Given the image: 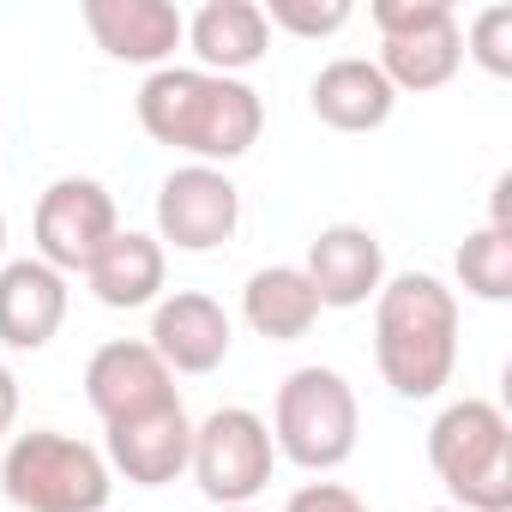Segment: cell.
Wrapping results in <instances>:
<instances>
[{
    "mask_svg": "<svg viewBox=\"0 0 512 512\" xmlns=\"http://www.w3.org/2000/svg\"><path fill=\"white\" fill-rule=\"evenodd\" d=\"M133 109H139V127L157 145H169V151H181L193 163H211V169L247 157L266 133L260 91L247 79H223V73H199V67L145 73Z\"/></svg>",
    "mask_w": 512,
    "mask_h": 512,
    "instance_id": "obj_1",
    "label": "cell"
},
{
    "mask_svg": "<svg viewBox=\"0 0 512 512\" xmlns=\"http://www.w3.org/2000/svg\"><path fill=\"white\" fill-rule=\"evenodd\" d=\"M374 368L380 380L422 404L452 386L458 368V296L434 272H398L374 296Z\"/></svg>",
    "mask_w": 512,
    "mask_h": 512,
    "instance_id": "obj_2",
    "label": "cell"
},
{
    "mask_svg": "<svg viewBox=\"0 0 512 512\" xmlns=\"http://www.w3.org/2000/svg\"><path fill=\"white\" fill-rule=\"evenodd\" d=\"M428 464L452 506L506 512L512 506V422L488 398H458L428 428Z\"/></svg>",
    "mask_w": 512,
    "mask_h": 512,
    "instance_id": "obj_3",
    "label": "cell"
},
{
    "mask_svg": "<svg viewBox=\"0 0 512 512\" xmlns=\"http://www.w3.org/2000/svg\"><path fill=\"white\" fill-rule=\"evenodd\" d=\"M115 488L109 458L61 428L13 434L0 452V494L19 512H103Z\"/></svg>",
    "mask_w": 512,
    "mask_h": 512,
    "instance_id": "obj_4",
    "label": "cell"
},
{
    "mask_svg": "<svg viewBox=\"0 0 512 512\" xmlns=\"http://www.w3.org/2000/svg\"><path fill=\"white\" fill-rule=\"evenodd\" d=\"M266 428H272L278 458H290V464H302V470L326 476V470L350 464V452H356V434H362L356 386H350L338 368L308 362V368L284 374V386H278V398H272V422H266Z\"/></svg>",
    "mask_w": 512,
    "mask_h": 512,
    "instance_id": "obj_5",
    "label": "cell"
},
{
    "mask_svg": "<svg viewBox=\"0 0 512 512\" xmlns=\"http://www.w3.org/2000/svg\"><path fill=\"white\" fill-rule=\"evenodd\" d=\"M374 31H380V55L374 67L386 73L392 91H440L452 85V73L464 67V31L452 0H374L368 7Z\"/></svg>",
    "mask_w": 512,
    "mask_h": 512,
    "instance_id": "obj_6",
    "label": "cell"
},
{
    "mask_svg": "<svg viewBox=\"0 0 512 512\" xmlns=\"http://www.w3.org/2000/svg\"><path fill=\"white\" fill-rule=\"evenodd\" d=\"M272 428L260 410L247 404H223L205 422H193V452H187V476L199 482V494L211 506H253L272 488Z\"/></svg>",
    "mask_w": 512,
    "mask_h": 512,
    "instance_id": "obj_7",
    "label": "cell"
},
{
    "mask_svg": "<svg viewBox=\"0 0 512 512\" xmlns=\"http://www.w3.org/2000/svg\"><path fill=\"white\" fill-rule=\"evenodd\" d=\"M31 229H37V260L55 266L61 278H73V272H85L97 260L103 241L121 229L115 193L103 181H91V175H61V181L43 187Z\"/></svg>",
    "mask_w": 512,
    "mask_h": 512,
    "instance_id": "obj_8",
    "label": "cell"
},
{
    "mask_svg": "<svg viewBox=\"0 0 512 512\" xmlns=\"http://www.w3.org/2000/svg\"><path fill=\"white\" fill-rule=\"evenodd\" d=\"M241 223V187L211 163H181L157 181V241L163 253H211Z\"/></svg>",
    "mask_w": 512,
    "mask_h": 512,
    "instance_id": "obj_9",
    "label": "cell"
},
{
    "mask_svg": "<svg viewBox=\"0 0 512 512\" xmlns=\"http://www.w3.org/2000/svg\"><path fill=\"white\" fill-rule=\"evenodd\" d=\"M169 398H181L175 374L157 362V350L145 338H109V344L91 350V362H85V404L103 416V428L127 422V416H145V410H157Z\"/></svg>",
    "mask_w": 512,
    "mask_h": 512,
    "instance_id": "obj_10",
    "label": "cell"
},
{
    "mask_svg": "<svg viewBox=\"0 0 512 512\" xmlns=\"http://www.w3.org/2000/svg\"><path fill=\"white\" fill-rule=\"evenodd\" d=\"M103 458L115 476L139 482V488H163L175 476H187V452H193V416L181 398L145 410V416H127V422H109L103 428Z\"/></svg>",
    "mask_w": 512,
    "mask_h": 512,
    "instance_id": "obj_11",
    "label": "cell"
},
{
    "mask_svg": "<svg viewBox=\"0 0 512 512\" xmlns=\"http://www.w3.org/2000/svg\"><path fill=\"white\" fill-rule=\"evenodd\" d=\"M157 362L169 374H217L229 362V344H235V326L223 314L217 296L205 290H175L151 308V338Z\"/></svg>",
    "mask_w": 512,
    "mask_h": 512,
    "instance_id": "obj_12",
    "label": "cell"
},
{
    "mask_svg": "<svg viewBox=\"0 0 512 512\" xmlns=\"http://www.w3.org/2000/svg\"><path fill=\"white\" fill-rule=\"evenodd\" d=\"M85 31L109 61L127 67H175V49L187 37V19L169 0H85Z\"/></svg>",
    "mask_w": 512,
    "mask_h": 512,
    "instance_id": "obj_13",
    "label": "cell"
},
{
    "mask_svg": "<svg viewBox=\"0 0 512 512\" xmlns=\"http://www.w3.org/2000/svg\"><path fill=\"white\" fill-rule=\"evenodd\" d=\"M320 308H368L386 284V247L368 223H326L302 260Z\"/></svg>",
    "mask_w": 512,
    "mask_h": 512,
    "instance_id": "obj_14",
    "label": "cell"
},
{
    "mask_svg": "<svg viewBox=\"0 0 512 512\" xmlns=\"http://www.w3.org/2000/svg\"><path fill=\"white\" fill-rule=\"evenodd\" d=\"M67 320V278L55 266L7 260L0 266V344L7 350H49Z\"/></svg>",
    "mask_w": 512,
    "mask_h": 512,
    "instance_id": "obj_15",
    "label": "cell"
},
{
    "mask_svg": "<svg viewBox=\"0 0 512 512\" xmlns=\"http://www.w3.org/2000/svg\"><path fill=\"white\" fill-rule=\"evenodd\" d=\"M199 61V73H223V79H241L247 67H260L266 49H272V25L260 13V0H205V7L187 19V37H181Z\"/></svg>",
    "mask_w": 512,
    "mask_h": 512,
    "instance_id": "obj_16",
    "label": "cell"
},
{
    "mask_svg": "<svg viewBox=\"0 0 512 512\" xmlns=\"http://www.w3.org/2000/svg\"><path fill=\"white\" fill-rule=\"evenodd\" d=\"M163 272H169V253L157 235L145 229H115L103 241V253L85 266V284L103 308L127 314V308H157L163 302Z\"/></svg>",
    "mask_w": 512,
    "mask_h": 512,
    "instance_id": "obj_17",
    "label": "cell"
},
{
    "mask_svg": "<svg viewBox=\"0 0 512 512\" xmlns=\"http://www.w3.org/2000/svg\"><path fill=\"white\" fill-rule=\"evenodd\" d=\"M308 103H314V115H320L332 133H374V127L392 121L398 91L386 85V73H380L374 61L338 55V61H326V67L314 73Z\"/></svg>",
    "mask_w": 512,
    "mask_h": 512,
    "instance_id": "obj_18",
    "label": "cell"
},
{
    "mask_svg": "<svg viewBox=\"0 0 512 512\" xmlns=\"http://www.w3.org/2000/svg\"><path fill=\"white\" fill-rule=\"evenodd\" d=\"M241 320L266 344H296L320 320V296L302 266H260L241 284Z\"/></svg>",
    "mask_w": 512,
    "mask_h": 512,
    "instance_id": "obj_19",
    "label": "cell"
},
{
    "mask_svg": "<svg viewBox=\"0 0 512 512\" xmlns=\"http://www.w3.org/2000/svg\"><path fill=\"white\" fill-rule=\"evenodd\" d=\"M458 284L476 302H506L512 296V223H482L458 241Z\"/></svg>",
    "mask_w": 512,
    "mask_h": 512,
    "instance_id": "obj_20",
    "label": "cell"
},
{
    "mask_svg": "<svg viewBox=\"0 0 512 512\" xmlns=\"http://www.w3.org/2000/svg\"><path fill=\"white\" fill-rule=\"evenodd\" d=\"M260 13H266V25H278L290 37H338L350 25V0H272Z\"/></svg>",
    "mask_w": 512,
    "mask_h": 512,
    "instance_id": "obj_21",
    "label": "cell"
},
{
    "mask_svg": "<svg viewBox=\"0 0 512 512\" xmlns=\"http://www.w3.org/2000/svg\"><path fill=\"white\" fill-rule=\"evenodd\" d=\"M464 55H470L482 73L506 79V73H512V7H482V13L470 19V31H464Z\"/></svg>",
    "mask_w": 512,
    "mask_h": 512,
    "instance_id": "obj_22",
    "label": "cell"
},
{
    "mask_svg": "<svg viewBox=\"0 0 512 512\" xmlns=\"http://www.w3.org/2000/svg\"><path fill=\"white\" fill-rule=\"evenodd\" d=\"M284 512H374V506L356 488H344V482H302L284 500Z\"/></svg>",
    "mask_w": 512,
    "mask_h": 512,
    "instance_id": "obj_23",
    "label": "cell"
},
{
    "mask_svg": "<svg viewBox=\"0 0 512 512\" xmlns=\"http://www.w3.org/2000/svg\"><path fill=\"white\" fill-rule=\"evenodd\" d=\"M13 422H19V374L0 362V446L13 440Z\"/></svg>",
    "mask_w": 512,
    "mask_h": 512,
    "instance_id": "obj_24",
    "label": "cell"
},
{
    "mask_svg": "<svg viewBox=\"0 0 512 512\" xmlns=\"http://www.w3.org/2000/svg\"><path fill=\"white\" fill-rule=\"evenodd\" d=\"M0 266H7V211H0Z\"/></svg>",
    "mask_w": 512,
    "mask_h": 512,
    "instance_id": "obj_25",
    "label": "cell"
},
{
    "mask_svg": "<svg viewBox=\"0 0 512 512\" xmlns=\"http://www.w3.org/2000/svg\"><path fill=\"white\" fill-rule=\"evenodd\" d=\"M217 512H260V506H217Z\"/></svg>",
    "mask_w": 512,
    "mask_h": 512,
    "instance_id": "obj_26",
    "label": "cell"
},
{
    "mask_svg": "<svg viewBox=\"0 0 512 512\" xmlns=\"http://www.w3.org/2000/svg\"><path fill=\"white\" fill-rule=\"evenodd\" d=\"M428 512H464V506H428Z\"/></svg>",
    "mask_w": 512,
    "mask_h": 512,
    "instance_id": "obj_27",
    "label": "cell"
}]
</instances>
